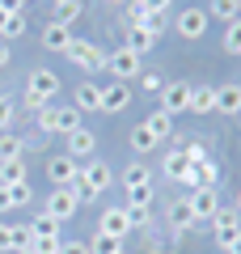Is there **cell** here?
<instances>
[{
  "instance_id": "6da1fadb",
  "label": "cell",
  "mask_w": 241,
  "mask_h": 254,
  "mask_svg": "<svg viewBox=\"0 0 241 254\" xmlns=\"http://www.w3.org/2000/svg\"><path fill=\"white\" fill-rule=\"evenodd\" d=\"M55 93H60V76H55L51 68H34V72H30V81H26V106L38 115L43 106H51Z\"/></svg>"
},
{
  "instance_id": "7a4b0ae2",
  "label": "cell",
  "mask_w": 241,
  "mask_h": 254,
  "mask_svg": "<svg viewBox=\"0 0 241 254\" xmlns=\"http://www.w3.org/2000/svg\"><path fill=\"white\" fill-rule=\"evenodd\" d=\"M115 182V174H110L106 161H89V165H80V178H76V190H80V199H98L102 190Z\"/></svg>"
},
{
  "instance_id": "3957f363",
  "label": "cell",
  "mask_w": 241,
  "mask_h": 254,
  "mask_svg": "<svg viewBox=\"0 0 241 254\" xmlns=\"http://www.w3.org/2000/svg\"><path fill=\"white\" fill-rule=\"evenodd\" d=\"M63 55L76 64L80 72H102V68H106V51H102L98 43H89V38H72Z\"/></svg>"
},
{
  "instance_id": "277c9868",
  "label": "cell",
  "mask_w": 241,
  "mask_h": 254,
  "mask_svg": "<svg viewBox=\"0 0 241 254\" xmlns=\"http://www.w3.org/2000/svg\"><path fill=\"white\" fill-rule=\"evenodd\" d=\"M76 203H80V190L76 187H55L51 195H47V216H55L63 225L68 216H76Z\"/></svg>"
},
{
  "instance_id": "5b68a950",
  "label": "cell",
  "mask_w": 241,
  "mask_h": 254,
  "mask_svg": "<svg viewBox=\"0 0 241 254\" xmlns=\"http://www.w3.org/2000/svg\"><path fill=\"white\" fill-rule=\"evenodd\" d=\"M207 9H182L178 21H174V30H178V38H186V43H199V38L207 34Z\"/></svg>"
},
{
  "instance_id": "8992f818",
  "label": "cell",
  "mask_w": 241,
  "mask_h": 254,
  "mask_svg": "<svg viewBox=\"0 0 241 254\" xmlns=\"http://www.w3.org/2000/svg\"><path fill=\"white\" fill-rule=\"evenodd\" d=\"M212 229H216V246L224 250V246L241 233V212H237V208H220V212L212 216Z\"/></svg>"
},
{
  "instance_id": "52a82bcc",
  "label": "cell",
  "mask_w": 241,
  "mask_h": 254,
  "mask_svg": "<svg viewBox=\"0 0 241 254\" xmlns=\"http://www.w3.org/2000/svg\"><path fill=\"white\" fill-rule=\"evenodd\" d=\"M106 68L115 72V81H131V76H140V55L135 51H127V47H119L115 55H106Z\"/></svg>"
},
{
  "instance_id": "ba28073f",
  "label": "cell",
  "mask_w": 241,
  "mask_h": 254,
  "mask_svg": "<svg viewBox=\"0 0 241 254\" xmlns=\"http://www.w3.org/2000/svg\"><path fill=\"white\" fill-rule=\"evenodd\" d=\"M47 178H51L55 187H76V178H80V165L72 161L68 153H63V157H51V161H47Z\"/></svg>"
},
{
  "instance_id": "9c48e42d",
  "label": "cell",
  "mask_w": 241,
  "mask_h": 254,
  "mask_svg": "<svg viewBox=\"0 0 241 254\" xmlns=\"http://www.w3.org/2000/svg\"><path fill=\"white\" fill-rule=\"evenodd\" d=\"M98 233L123 242V237L131 233V216H127V208H106V212H102V220H98Z\"/></svg>"
},
{
  "instance_id": "30bf717a",
  "label": "cell",
  "mask_w": 241,
  "mask_h": 254,
  "mask_svg": "<svg viewBox=\"0 0 241 254\" xmlns=\"http://www.w3.org/2000/svg\"><path fill=\"white\" fill-rule=\"evenodd\" d=\"M190 106V85L186 81H165V89H161V110H170V115H178V110Z\"/></svg>"
},
{
  "instance_id": "8fae6325",
  "label": "cell",
  "mask_w": 241,
  "mask_h": 254,
  "mask_svg": "<svg viewBox=\"0 0 241 254\" xmlns=\"http://www.w3.org/2000/svg\"><path fill=\"white\" fill-rule=\"evenodd\" d=\"M186 187H195V190H216V187H220V170H216L212 157H207V161H199V165H190Z\"/></svg>"
},
{
  "instance_id": "7c38bea8",
  "label": "cell",
  "mask_w": 241,
  "mask_h": 254,
  "mask_svg": "<svg viewBox=\"0 0 241 254\" xmlns=\"http://www.w3.org/2000/svg\"><path fill=\"white\" fill-rule=\"evenodd\" d=\"M127 102H131V85L115 81L102 89V115H119V110H127Z\"/></svg>"
},
{
  "instance_id": "4fadbf2b",
  "label": "cell",
  "mask_w": 241,
  "mask_h": 254,
  "mask_svg": "<svg viewBox=\"0 0 241 254\" xmlns=\"http://www.w3.org/2000/svg\"><path fill=\"white\" fill-rule=\"evenodd\" d=\"M93 148H98V136H93L89 127H76V131H68V157H72V161H80V157H93Z\"/></svg>"
},
{
  "instance_id": "5bb4252c",
  "label": "cell",
  "mask_w": 241,
  "mask_h": 254,
  "mask_svg": "<svg viewBox=\"0 0 241 254\" xmlns=\"http://www.w3.org/2000/svg\"><path fill=\"white\" fill-rule=\"evenodd\" d=\"M190 212H195V220H212L216 212H220V195L216 190H190Z\"/></svg>"
},
{
  "instance_id": "9a60e30c",
  "label": "cell",
  "mask_w": 241,
  "mask_h": 254,
  "mask_svg": "<svg viewBox=\"0 0 241 254\" xmlns=\"http://www.w3.org/2000/svg\"><path fill=\"white\" fill-rule=\"evenodd\" d=\"M68 43H72V30L63 21H47L43 26V47L47 51H68Z\"/></svg>"
},
{
  "instance_id": "2e32d148",
  "label": "cell",
  "mask_w": 241,
  "mask_h": 254,
  "mask_svg": "<svg viewBox=\"0 0 241 254\" xmlns=\"http://www.w3.org/2000/svg\"><path fill=\"white\" fill-rule=\"evenodd\" d=\"M190 115H212L216 110V89L212 85H190Z\"/></svg>"
},
{
  "instance_id": "e0dca14e",
  "label": "cell",
  "mask_w": 241,
  "mask_h": 254,
  "mask_svg": "<svg viewBox=\"0 0 241 254\" xmlns=\"http://www.w3.org/2000/svg\"><path fill=\"white\" fill-rule=\"evenodd\" d=\"M144 127L157 136V144H170V136H174V115H170V110H152Z\"/></svg>"
},
{
  "instance_id": "ac0fdd59",
  "label": "cell",
  "mask_w": 241,
  "mask_h": 254,
  "mask_svg": "<svg viewBox=\"0 0 241 254\" xmlns=\"http://www.w3.org/2000/svg\"><path fill=\"white\" fill-rule=\"evenodd\" d=\"M216 110L220 115H237L241 110V85H216Z\"/></svg>"
},
{
  "instance_id": "d6986e66",
  "label": "cell",
  "mask_w": 241,
  "mask_h": 254,
  "mask_svg": "<svg viewBox=\"0 0 241 254\" xmlns=\"http://www.w3.org/2000/svg\"><path fill=\"white\" fill-rule=\"evenodd\" d=\"M165 178H174V182H186L190 178V161H186L182 148H170V153H165Z\"/></svg>"
},
{
  "instance_id": "ffe728a7",
  "label": "cell",
  "mask_w": 241,
  "mask_h": 254,
  "mask_svg": "<svg viewBox=\"0 0 241 254\" xmlns=\"http://www.w3.org/2000/svg\"><path fill=\"white\" fill-rule=\"evenodd\" d=\"M152 47H157V34H148L144 26H131V30H127V51H135V55L144 60Z\"/></svg>"
},
{
  "instance_id": "44dd1931",
  "label": "cell",
  "mask_w": 241,
  "mask_h": 254,
  "mask_svg": "<svg viewBox=\"0 0 241 254\" xmlns=\"http://www.w3.org/2000/svg\"><path fill=\"white\" fill-rule=\"evenodd\" d=\"M76 110L85 115V110H102V89L93 81H80L76 85Z\"/></svg>"
},
{
  "instance_id": "7402d4cb",
  "label": "cell",
  "mask_w": 241,
  "mask_h": 254,
  "mask_svg": "<svg viewBox=\"0 0 241 254\" xmlns=\"http://www.w3.org/2000/svg\"><path fill=\"white\" fill-rule=\"evenodd\" d=\"M17 182H30V174H26V161H0V187H17Z\"/></svg>"
},
{
  "instance_id": "603a6c76",
  "label": "cell",
  "mask_w": 241,
  "mask_h": 254,
  "mask_svg": "<svg viewBox=\"0 0 241 254\" xmlns=\"http://www.w3.org/2000/svg\"><path fill=\"white\" fill-rule=\"evenodd\" d=\"M76 127H80V110L76 106H55V127H51V131L68 136V131H76Z\"/></svg>"
},
{
  "instance_id": "cb8c5ba5",
  "label": "cell",
  "mask_w": 241,
  "mask_h": 254,
  "mask_svg": "<svg viewBox=\"0 0 241 254\" xmlns=\"http://www.w3.org/2000/svg\"><path fill=\"white\" fill-rule=\"evenodd\" d=\"M207 17H220L224 26H229V21L241 17V4L237 0H207Z\"/></svg>"
},
{
  "instance_id": "d4e9b609",
  "label": "cell",
  "mask_w": 241,
  "mask_h": 254,
  "mask_svg": "<svg viewBox=\"0 0 241 254\" xmlns=\"http://www.w3.org/2000/svg\"><path fill=\"white\" fill-rule=\"evenodd\" d=\"M30 229H34V242H51V237H60V220L47 216V212L30 220Z\"/></svg>"
},
{
  "instance_id": "484cf974",
  "label": "cell",
  "mask_w": 241,
  "mask_h": 254,
  "mask_svg": "<svg viewBox=\"0 0 241 254\" xmlns=\"http://www.w3.org/2000/svg\"><path fill=\"white\" fill-rule=\"evenodd\" d=\"M17 157H26V140L13 136V131H4V136H0V161H17Z\"/></svg>"
},
{
  "instance_id": "4316f807",
  "label": "cell",
  "mask_w": 241,
  "mask_h": 254,
  "mask_svg": "<svg viewBox=\"0 0 241 254\" xmlns=\"http://www.w3.org/2000/svg\"><path fill=\"white\" fill-rule=\"evenodd\" d=\"M21 34H26V13H9L4 26H0V38H4V43H17Z\"/></svg>"
},
{
  "instance_id": "83f0119b",
  "label": "cell",
  "mask_w": 241,
  "mask_h": 254,
  "mask_svg": "<svg viewBox=\"0 0 241 254\" xmlns=\"http://www.w3.org/2000/svg\"><path fill=\"white\" fill-rule=\"evenodd\" d=\"M170 225H174V229H190V225H195V212H190L186 199L170 203Z\"/></svg>"
},
{
  "instance_id": "f1b7e54d",
  "label": "cell",
  "mask_w": 241,
  "mask_h": 254,
  "mask_svg": "<svg viewBox=\"0 0 241 254\" xmlns=\"http://www.w3.org/2000/svg\"><path fill=\"white\" fill-rule=\"evenodd\" d=\"M131 148H135V153H152V148H157V136H152L144 123H135L131 127Z\"/></svg>"
},
{
  "instance_id": "f546056e",
  "label": "cell",
  "mask_w": 241,
  "mask_h": 254,
  "mask_svg": "<svg viewBox=\"0 0 241 254\" xmlns=\"http://www.w3.org/2000/svg\"><path fill=\"white\" fill-rule=\"evenodd\" d=\"M80 13H85V4H80V0H63V4H55V21H63V26H72Z\"/></svg>"
},
{
  "instance_id": "4dcf8cb0",
  "label": "cell",
  "mask_w": 241,
  "mask_h": 254,
  "mask_svg": "<svg viewBox=\"0 0 241 254\" xmlns=\"http://www.w3.org/2000/svg\"><path fill=\"white\" fill-rule=\"evenodd\" d=\"M148 182H152V174L144 170V165H127V170H123V187L127 190H131V187H148Z\"/></svg>"
},
{
  "instance_id": "1f68e13d",
  "label": "cell",
  "mask_w": 241,
  "mask_h": 254,
  "mask_svg": "<svg viewBox=\"0 0 241 254\" xmlns=\"http://www.w3.org/2000/svg\"><path fill=\"white\" fill-rule=\"evenodd\" d=\"M13 119H17V102H13L9 93H0V136L13 127Z\"/></svg>"
},
{
  "instance_id": "d6a6232c",
  "label": "cell",
  "mask_w": 241,
  "mask_h": 254,
  "mask_svg": "<svg viewBox=\"0 0 241 254\" xmlns=\"http://www.w3.org/2000/svg\"><path fill=\"white\" fill-rule=\"evenodd\" d=\"M115 250H123V242H119V237L93 233V242H89V254H115Z\"/></svg>"
},
{
  "instance_id": "836d02e7",
  "label": "cell",
  "mask_w": 241,
  "mask_h": 254,
  "mask_svg": "<svg viewBox=\"0 0 241 254\" xmlns=\"http://www.w3.org/2000/svg\"><path fill=\"white\" fill-rule=\"evenodd\" d=\"M9 190V203L13 208H26L30 199H34V187H30V182H17V187H4Z\"/></svg>"
},
{
  "instance_id": "e575fe53",
  "label": "cell",
  "mask_w": 241,
  "mask_h": 254,
  "mask_svg": "<svg viewBox=\"0 0 241 254\" xmlns=\"http://www.w3.org/2000/svg\"><path fill=\"white\" fill-rule=\"evenodd\" d=\"M224 51L241 55V17H237V21H229V26H224Z\"/></svg>"
},
{
  "instance_id": "d590c367",
  "label": "cell",
  "mask_w": 241,
  "mask_h": 254,
  "mask_svg": "<svg viewBox=\"0 0 241 254\" xmlns=\"http://www.w3.org/2000/svg\"><path fill=\"white\" fill-rule=\"evenodd\" d=\"M152 203V182L148 187H131L127 190V208H148Z\"/></svg>"
},
{
  "instance_id": "8d00e7d4",
  "label": "cell",
  "mask_w": 241,
  "mask_h": 254,
  "mask_svg": "<svg viewBox=\"0 0 241 254\" xmlns=\"http://www.w3.org/2000/svg\"><path fill=\"white\" fill-rule=\"evenodd\" d=\"M123 9H127V30H131V26H144V17H148V9H144V0H127Z\"/></svg>"
},
{
  "instance_id": "74e56055",
  "label": "cell",
  "mask_w": 241,
  "mask_h": 254,
  "mask_svg": "<svg viewBox=\"0 0 241 254\" xmlns=\"http://www.w3.org/2000/svg\"><path fill=\"white\" fill-rule=\"evenodd\" d=\"M34 246V229L30 225H13V250H30Z\"/></svg>"
},
{
  "instance_id": "f35d334b",
  "label": "cell",
  "mask_w": 241,
  "mask_h": 254,
  "mask_svg": "<svg viewBox=\"0 0 241 254\" xmlns=\"http://www.w3.org/2000/svg\"><path fill=\"white\" fill-rule=\"evenodd\" d=\"M144 30H148V34H165V30H170V17H165V13H148V17H144Z\"/></svg>"
},
{
  "instance_id": "ab89813d",
  "label": "cell",
  "mask_w": 241,
  "mask_h": 254,
  "mask_svg": "<svg viewBox=\"0 0 241 254\" xmlns=\"http://www.w3.org/2000/svg\"><path fill=\"white\" fill-rule=\"evenodd\" d=\"M182 153H186V161H190V165L207 161V144H199V140H190V144H182Z\"/></svg>"
},
{
  "instance_id": "60d3db41",
  "label": "cell",
  "mask_w": 241,
  "mask_h": 254,
  "mask_svg": "<svg viewBox=\"0 0 241 254\" xmlns=\"http://www.w3.org/2000/svg\"><path fill=\"white\" fill-rule=\"evenodd\" d=\"M140 76H144L140 89H148V93H161V89H165V76H161V72H140Z\"/></svg>"
},
{
  "instance_id": "b9f144b4",
  "label": "cell",
  "mask_w": 241,
  "mask_h": 254,
  "mask_svg": "<svg viewBox=\"0 0 241 254\" xmlns=\"http://www.w3.org/2000/svg\"><path fill=\"white\" fill-rule=\"evenodd\" d=\"M51 127H55V106H43V110H38V131L51 136Z\"/></svg>"
},
{
  "instance_id": "7bdbcfd3",
  "label": "cell",
  "mask_w": 241,
  "mask_h": 254,
  "mask_svg": "<svg viewBox=\"0 0 241 254\" xmlns=\"http://www.w3.org/2000/svg\"><path fill=\"white\" fill-rule=\"evenodd\" d=\"M127 216H131V229H144V225H148V208H127Z\"/></svg>"
},
{
  "instance_id": "ee69618b",
  "label": "cell",
  "mask_w": 241,
  "mask_h": 254,
  "mask_svg": "<svg viewBox=\"0 0 241 254\" xmlns=\"http://www.w3.org/2000/svg\"><path fill=\"white\" fill-rule=\"evenodd\" d=\"M60 254H89L85 242H60Z\"/></svg>"
},
{
  "instance_id": "f6af8a7d",
  "label": "cell",
  "mask_w": 241,
  "mask_h": 254,
  "mask_svg": "<svg viewBox=\"0 0 241 254\" xmlns=\"http://www.w3.org/2000/svg\"><path fill=\"white\" fill-rule=\"evenodd\" d=\"M0 13H26V0H0Z\"/></svg>"
},
{
  "instance_id": "bcb514c9",
  "label": "cell",
  "mask_w": 241,
  "mask_h": 254,
  "mask_svg": "<svg viewBox=\"0 0 241 254\" xmlns=\"http://www.w3.org/2000/svg\"><path fill=\"white\" fill-rule=\"evenodd\" d=\"M0 250H13V225H0Z\"/></svg>"
},
{
  "instance_id": "7dc6e473",
  "label": "cell",
  "mask_w": 241,
  "mask_h": 254,
  "mask_svg": "<svg viewBox=\"0 0 241 254\" xmlns=\"http://www.w3.org/2000/svg\"><path fill=\"white\" fill-rule=\"evenodd\" d=\"M170 4H174V0H144V9H148V13H165Z\"/></svg>"
},
{
  "instance_id": "c3c4849f",
  "label": "cell",
  "mask_w": 241,
  "mask_h": 254,
  "mask_svg": "<svg viewBox=\"0 0 241 254\" xmlns=\"http://www.w3.org/2000/svg\"><path fill=\"white\" fill-rule=\"evenodd\" d=\"M9 60H13V47L0 38V68H9Z\"/></svg>"
},
{
  "instance_id": "681fc988",
  "label": "cell",
  "mask_w": 241,
  "mask_h": 254,
  "mask_svg": "<svg viewBox=\"0 0 241 254\" xmlns=\"http://www.w3.org/2000/svg\"><path fill=\"white\" fill-rule=\"evenodd\" d=\"M224 254H241V233H237V237H233V242H229V246H224Z\"/></svg>"
},
{
  "instance_id": "f907efd6",
  "label": "cell",
  "mask_w": 241,
  "mask_h": 254,
  "mask_svg": "<svg viewBox=\"0 0 241 254\" xmlns=\"http://www.w3.org/2000/svg\"><path fill=\"white\" fill-rule=\"evenodd\" d=\"M9 208H13V203H9V190L0 187V212H9Z\"/></svg>"
},
{
  "instance_id": "816d5d0a",
  "label": "cell",
  "mask_w": 241,
  "mask_h": 254,
  "mask_svg": "<svg viewBox=\"0 0 241 254\" xmlns=\"http://www.w3.org/2000/svg\"><path fill=\"white\" fill-rule=\"evenodd\" d=\"M233 208H237V212H241V190H237V203H233Z\"/></svg>"
},
{
  "instance_id": "f5cc1de1",
  "label": "cell",
  "mask_w": 241,
  "mask_h": 254,
  "mask_svg": "<svg viewBox=\"0 0 241 254\" xmlns=\"http://www.w3.org/2000/svg\"><path fill=\"white\" fill-rule=\"evenodd\" d=\"M17 254H38V250H34V246H30V250H17Z\"/></svg>"
},
{
  "instance_id": "db71d44e",
  "label": "cell",
  "mask_w": 241,
  "mask_h": 254,
  "mask_svg": "<svg viewBox=\"0 0 241 254\" xmlns=\"http://www.w3.org/2000/svg\"><path fill=\"white\" fill-rule=\"evenodd\" d=\"M106 4H127V0H106Z\"/></svg>"
},
{
  "instance_id": "11a10c76",
  "label": "cell",
  "mask_w": 241,
  "mask_h": 254,
  "mask_svg": "<svg viewBox=\"0 0 241 254\" xmlns=\"http://www.w3.org/2000/svg\"><path fill=\"white\" fill-rule=\"evenodd\" d=\"M115 254H127V250H115Z\"/></svg>"
},
{
  "instance_id": "9f6ffc18",
  "label": "cell",
  "mask_w": 241,
  "mask_h": 254,
  "mask_svg": "<svg viewBox=\"0 0 241 254\" xmlns=\"http://www.w3.org/2000/svg\"><path fill=\"white\" fill-rule=\"evenodd\" d=\"M55 4H63V0H55Z\"/></svg>"
},
{
  "instance_id": "6f0895ef",
  "label": "cell",
  "mask_w": 241,
  "mask_h": 254,
  "mask_svg": "<svg viewBox=\"0 0 241 254\" xmlns=\"http://www.w3.org/2000/svg\"><path fill=\"white\" fill-rule=\"evenodd\" d=\"M26 4H30V0H26Z\"/></svg>"
},
{
  "instance_id": "680465c9",
  "label": "cell",
  "mask_w": 241,
  "mask_h": 254,
  "mask_svg": "<svg viewBox=\"0 0 241 254\" xmlns=\"http://www.w3.org/2000/svg\"><path fill=\"white\" fill-rule=\"evenodd\" d=\"M237 4H241V0H237Z\"/></svg>"
}]
</instances>
